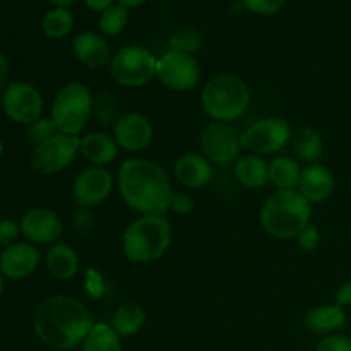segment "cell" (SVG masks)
Instances as JSON below:
<instances>
[{"mask_svg": "<svg viewBox=\"0 0 351 351\" xmlns=\"http://www.w3.org/2000/svg\"><path fill=\"white\" fill-rule=\"evenodd\" d=\"M9 60H7L5 55L0 51V91L3 93V89L9 86Z\"/></svg>", "mask_w": 351, "mask_h": 351, "instance_id": "60d3db41", "label": "cell"}, {"mask_svg": "<svg viewBox=\"0 0 351 351\" xmlns=\"http://www.w3.org/2000/svg\"><path fill=\"white\" fill-rule=\"evenodd\" d=\"M3 290H5V276H3V274L0 273V297H2Z\"/></svg>", "mask_w": 351, "mask_h": 351, "instance_id": "f6af8a7d", "label": "cell"}, {"mask_svg": "<svg viewBox=\"0 0 351 351\" xmlns=\"http://www.w3.org/2000/svg\"><path fill=\"white\" fill-rule=\"evenodd\" d=\"M291 127L281 117H267L254 122L240 134L242 147L256 154H274L291 143Z\"/></svg>", "mask_w": 351, "mask_h": 351, "instance_id": "9c48e42d", "label": "cell"}, {"mask_svg": "<svg viewBox=\"0 0 351 351\" xmlns=\"http://www.w3.org/2000/svg\"><path fill=\"white\" fill-rule=\"evenodd\" d=\"M171 243V223L160 215H143L134 219L122 237L123 256L136 264L163 257Z\"/></svg>", "mask_w": 351, "mask_h": 351, "instance_id": "277c9868", "label": "cell"}, {"mask_svg": "<svg viewBox=\"0 0 351 351\" xmlns=\"http://www.w3.org/2000/svg\"><path fill=\"white\" fill-rule=\"evenodd\" d=\"M291 144L298 160L307 163H317L324 156V139L314 127H300L291 136Z\"/></svg>", "mask_w": 351, "mask_h": 351, "instance_id": "cb8c5ba5", "label": "cell"}, {"mask_svg": "<svg viewBox=\"0 0 351 351\" xmlns=\"http://www.w3.org/2000/svg\"><path fill=\"white\" fill-rule=\"evenodd\" d=\"M312 204L293 191H276L264 201L261 208V225L276 239H297L305 226L311 225Z\"/></svg>", "mask_w": 351, "mask_h": 351, "instance_id": "3957f363", "label": "cell"}, {"mask_svg": "<svg viewBox=\"0 0 351 351\" xmlns=\"http://www.w3.org/2000/svg\"><path fill=\"white\" fill-rule=\"evenodd\" d=\"M72 26H74V16L67 7H53L45 14L43 21H41L43 34L50 40L65 38L72 31Z\"/></svg>", "mask_w": 351, "mask_h": 351, "instance_id": "83f0119b", "label": "cell"}, {"mask_svg": "<svg viewBox=\"0 0 351 351\" xmlns=\"http://www.w3.org/2000/svg\"><path fill=\"white\" fill-rule=\"evenodd\" d=\"M81 153L95 167H105L119 156V144L106 132H91L81 139Z\"/></svg>", "mask_w": 351, "mask_h": 351, "instance_id": "44dd1931", "label": "cell"}, {"mask_svg": "<svg viewBox=\"0 0 351 351\" xmlns=\"http://www.w3.org/2000/svg\"><path fill=\"white\" fill-rule=\"evenodd\" d=\"M129 23V10L120 3H113L99 16L98 26L105 36H119Z\"/></svg>", "mask_w": 351, "mask_h": 351, "instance_id": "f1b7e54d", "label": "cell"}, {"mask_svg": "<svg viewBox=\"0 0 351 351\" xmlns=\"http://www.w3.org/2000/svg\"><path fill=\"white\" fill-rule=\"evenodd\" d=\"M0 110H2V101H0Z\"/></svg>", "mask_w": 351, "mask_h": 351, "instance_id": "7dc6e473", "label": "cell"}, {"mask_svg": "<svg viewBox=\"0 0 351 351\" xmlns=\"http://www.w3.org/2000/svg\"><path fill=\"white\" fill-rule=\"evenodd\" d=\"M47 269L53 278L69 281L79 273V256L67 243H53L47 252Z\"/></svg>", "mask_w": 351, "mask_h": 351, "instance_id": "7402d4cb", "label": "cell"}, {"mask_svg": "<svg viewBox=\"0 0 351 351\" xmlns=\"http://www.w3.org/2000/svg\"><path fill=\"white\" fill-rule=\"evenodd\" d=\"M300 163L290 156H276L269 161V184L278 191H293L300 182Z\"/></svg>", "mask_w": 351, "mask_h": 351, "instance_id": "d4e9b609", "label": "cell"}, {"mask_svg": "<svg viewBox=\"0 0 351 351\" xmlns=\"http://www.w3.org/2000/svg\"><path fill=\"white\" fill-rule=\"evenodd\" d=\"M84 288L86 293L91 298H95V300L103 298L106 295V291H108V285H106L105 276L98 269H95V267H88L86 269Z\"/></svg>", "mask_w": 351, "mask_h": 351, "instance_id": "d6a6232c", "label": "cell"}, {"mask_svg": "<svg viewBox=\"0 0 351 351\" xmlns=\"http://www.w3.org/2000/svg\"><path fill=\"white\" fill-rule=\"evenodd\" d=\"M170 209L177 215H189V213L194 211V199L185 192H173Z\"/></svg>", "mask_w": 351, "mask_h": 351, "instance_id": "74e56055", "label": "cell"}, {"mask_svg": "<svg viewBox=\"0 0 351 351\" xmlns=\"http://www.w3.org/2000/svg\"><path fill=\"white\" fill-rule=\"evenodd\" d=\"M21 235V225L10 218H0V247H9L16 243Z\"/></svg>", "mask_w": 351, "mask_h": 351, "instance_id": "d590c367", "label": "cell"}, {"mask_svg": "<svg viewBox=\"0 0 351 351\" xmlns=\"http://www.w3.org/2000/svg\"><path fill=\"white\" fill-rule=\"evenodd\" d=\"M93 324L86 305L69 295H55L43 300L33 317V328L40 341L60 351L82 345Z\"/></svg>", "mask_w": 351, "mask_h": 351, "instance_id": "6da1fadb", "label": "cell"}, {"mask_svg": "<svg viewBox=\"0 0 351 351\" xmlns=\"http://www.w3.org/2000/svg\"><path fill=\"white\" fill-rule=\"evenodd\" d=\"M201 149L206 160L226 167L239 158L242 143L240 136L232 125L223 122H213L201 136Z\"/></svg>", "mask_w": 351, "mask_h": 351, "instance_id": "7c38bea8", "label": "cell"}, {"mask_svg": "<svg viewBox=\"0 0 351 351\" xmlns=\"http://www.w3.org/2000/svg\"><path fill=\"white\" fill-rule=\"evenodd\" d=\"M113 2H115V0H84L86 7L91 10H96V12H103V10H106L108 7H112Z\"/></svg>", "mask_w": 351, "mask_h": 351, "instance_id": "b9f144b4", "label": "cell"}, {"mask_svg": "<svg viewBox=\"0 0 351 351\" xmlns=\"http://www.w3.org/2000/svg\"><path fill=\"white\" fill-rule=\"evenodd\" d=\"M335 184L332 171L324 165L314 163L302 170L298 191L311 204H315V202L326 201L332 194Z\"/></svg>", "mask_w": 351, "mask_h": 351, "instance_id": "ac0fdd59", "label": "cell"}, {"mask_svg": "<svg viewBox=\"0 0 351 351\" xmlns=\"http://www.w3.org/2000/svg\"><path fill=\"white\" fill-rule=\"evenodd\" d=\"M202 36L197 29L187 26L180 27L170 36V50L180 51V53L194 55L195 51L201 50Z\"/></svg>", "mask_w": 351, "mask_h": 351, "instance_id": "4dcf8cb0", "label": "cell"}, {"mask_svg": "<svg viewBox=\"0 0 351 351\" xmlns=\"http://www.w3.org/2000/svg\"><path fill=\"white\" fill-rule=\"evenodd\" d=\"M315 351H351V338L339 332L324 336L315 346Z\"/></svg>", "mask_w": 351, "mask_h": 351, "instance_id": "e575fe53", "label": "cell"}, {"mask_svg": "<svg viewBox=\"0 0 351 351\" xmlns=\"http://www.w3.org/2000/svg\"><path fill=\"white\" fill-rule=\"evenodd\" d=\"M55 134H58V129L57 125H55L53 120H51V117H41L36 122L27 125V141H29L34 147L43 144L45 141L53 137Z\"/></svg>", "mask_w": 351, "mask_h": 351, "instance_id": "1f68e13d", "label": "cell"}, {"mask_svg": "<svg viewBox=\"0 0 351 351\" xmlns=\"http://www.w3.org/2000/svg\"><path fill=\"white\" fill-rule=\"evenodd\" d=\"M243 9L257 16H274L283 9L287 0H239Z\"/></svg>", "mask_w": 351, "mask_h": 351, "instance_id": "836d02e7", "label": "cell"}, {"mask_svg": "<svg viewBox=\"0 0 351 351\" xmlns=\"http://www.w3.org/2000/svg\"><path fill=\"white\" fill-rule=\"evenodd\" d=\"M297 242L298 245H300V249L307 250V252L317 249L319 242H321V235H319L317 226L314 225L305 226V228L300 232V235L297 237Z\"/></svg>", "mask_w": 351, "mask_h": 351, "instance_id": "8d00e7d4", "label": "cell"}, {"mask_svg": "<svg viewBox=\"0 0 351 351\" xmlns=\"http://www.w3.org/2000/svg\"><path fill=\"white\" fill-rule=\"evenodd\" d=\"M235 177L243 187L263 189L269 184V163L256 154L243 156L235 163Z\"/></svg>", "mask_w": 351, "mask_h": 351, "instance_id": "603a6c76", "label": "cell"}, {"mask_svg": "<svg viewBox=\"0 0 351 351\" xmlns=\"http://www.w3.org/2000/svg\"><path fill=\"white\" fill-rule=\"evenodd\" d=\"M48 2L53 3L55 7H67V9H69V5H72L75 0H48Z\"/></svg>", "mask_w": 351, "mask_h": 351, "instance_id": "ee69618b", "label": "cell"}, {"mask_svg": "<svg viewBox=\"0 0 351 351\" xmlns=\"http://www.w3.org/2000/svg\"><path fill=\"white\" fill-rule=\"evenodd\" d=\"M79 153H81L79 136L58 132L45 141L43 144L34 147L29 158V165L36 173L53 175L71 167Z\"/></svg>", "mask_w": 351, "mask_h": 351, "instance_id": "ba28073f", "label": "cell"}, {"mask_svg": "<svg viewBox=\"0 0 351 351\" xmlns=\"http://www.w3.org/2000/svg\"><path fill=\"white\" fill-rule=\"evenodd\" d=\"M175 178L180 182L184 187L201 189L208 185L213 178V165L206 160L204 154H184L177 160L173 168Z\"/></svg>", "mask_w": 351, "mask_h": 351, "instance_id": "d6986e66", "label": "cell"}, {"mask_svg": "<svg viewBox=\"0 0 351 351\" xmlns=\"http://www.w3.org/2000/svg\"><path fill=\"white\" fill-rule=\"evenodd\" d=\"M305 328L307 331L314 332V335H338L346 328V317L345 308L339 305H319V307L311 308L305 314Z\"/></svg>", "mask_w": 351, "mask_h": 351, "instance_id": "ffe728a7", "label": "cell"}, {"mask_svg": "<svg viewBox=\"0 0 351 351\" xmlns=\"http://www.w3.org/2000/svg\"><path fill=\"white\" fill-rule=\"evenodd\" d=\"M50 117L58 132L77 136L93 117V93L81 82H69L55 96Z\"/></svg>", "mask_w": 351, "mask_h": 351, "instance_id": "8992f818", "label": "cell"}, {"mask_svg": "<svg viewBox=\"0 0 351 351\" xmlns=\"http://www.w3.org/2000/svg\"><path fill=\"white\" fill-rule=\"evenodd\" d=\"M113 139L122 149L139 153L149 147L153 141V125L143 113L129 112L120 117L113 125Z\"/></svg>", "mask_w": 351, "mask_h": 351, "instance_id": "9a60e30c", "label": "cell"}, {"mask_svg": "<svg viewBox=\"0 0 351 351\" xmlns=\"http://www.w3.org/2000/svg\"><path fill=\"white\" fill-rule=\"evenodd\" d=\"M93 225L91 215H89L88 209H79L77 213L74 215V226L79 233H86Z\"/></svg>", "mask_w": 351, "mask_h": 351, "instance_id": "f35d334b", "label": "cell"}, {"mask_svg": "<svg viewBox=\"0 0 351 351\" xmlns=\"http://www.w3.org/2000/svg\"><path fill=\"white\" fill-rule=\"evenodd\" d=\"M2 110L12 122L19 125H31L41 119L43 98L38 88L24 81L9 82L2 93Z\"/></svg>", "mask_w": 351, "mask_h": 351, "instance_id": "8fae6325", "label": "cell"}, {"mask_svg": "<svg viewBox=\"0 0 351 351\" xmlns=\"http://www.w3.org/2000/svg\"><path fill=\"white\" fill-rule=\"evenodd\" d=\"M81 346L82 351H122V338L112 324L95 322Z\"/></svg>", "mask_w": 351, "mask_h": 351, "instance_id": "4316f807", "label": "cell"}, {"mask_svg": "<svg viewBox=\"0 0 351 351\" xmlns=\"http://www.w3.org/2000/svg\"><path fill=\"white\" fill-rule=\"evenodd\" d=\"M113 175L105 167L84 168L75 177L72 197L81 209H91L110 197L113 191Z\"/></svg>", "mask_w": 351, "mask_h": 351, "instance_id": "4fadbf2b", "label": "cell"}, {"mask_svg": "<svg viewBox=\"0 0 351 351\" xmlns=\"http://www.w3.org/2000/svg\"><path fill=\"white\" fill-rule=\"evenodd\" d=\"M336 305L343 308L351 305V281H345L338 287V290H336Z\"/></svg>", "mask_w": 351, "mask_h": 351, "instance_id": "ab89813d", "label": "cell"}, {"mask_svg": "<svg viewBox=\"0 0 351 351\" xmlns=\"http://www.w3.org/2000/svg\"><path fill=\"white\" fill-rule=\"evenodd\" d=\"M3 154V143H2V139H0V156H2Z\"/></svg>", "mask_w": 351, "mask_h": 351, "instance_id": "bcb514c9", "label": "cell"}, {"mask_svg": "<svg viewBox=\"0 0 351 351\" xmlns=\"http://www.w3.org/2000/svg\"><path fill=\"white\" fill-rule=\"evenodd\" d=\"M40 261V250L33 243L16 242L0 252V273L7 280H24L38 269Z\"/></svg>", "mask_w": 351, "mask_h": 351, "instance_id": "2e32d148", "label": "cell"}, {"mask_svg": "<svg viewBox=\"0 0 351 351\" xmlns=\"http://www.w3.org/2000/svg\"><path fill=\"white\" fill-rule=\"evenodd\" d=\"M120 5L127 7V9H134V7H141L147 2V0H115Z\"/></svg>", "mask_w": 351, "mask_h": 351, "instance_id": "7bdbcfd3", "label": "cell"}, {"mask_svg": "<svg viewBox=\"0 0 351 351\" xmlns=\"http://www.w3.org/2000/svg\"><path fill=\"white\" fill-rule=\"evenodd\" d=\"M21 233L29 243H57L64 233V223L57 213L47 208H33L23 215L19 221Z\"/></svg>", "mask_w": 351, "mask_h": 351, "instance_id": "5bb4252c", "label": "cell"}, {"mask_svg": "<svg viewBox=\"0 0 351 351\" xmlns=\"http://www.w3.org/2000/svg\"><path fill=\"white\" fill-rule=\"evenodd\" d=\"M72 51L81 64L89 69H101L112 62L110 45L103 34L82 31L72 40Z\"/></svg>", "mask_w": 351, "mask_h": 351, "instance_id": "e0dca14e", "label": "cell"}, {"mask_svg": "<svg viewBox=\"0 0 351 351\" xmlns=\"http://www.w3.org/2000/svg\"><path fill=\"white\" fill-rule=\"evenodd\" d=\"M158 58L141 45H127L120 48L110 62V72L119 84L127 88L146 86L156 77Z\"/></svg>", "mask_w": 351, "mask_h": 351, "instance_id": "52a82bcc", "label": "cell"}, {"mask_svg": "<svg viewBox=\"0 0 351 351\" xmlns=\"http://www.w3.org/2000/svg\"><path fill=\"white\" fill-rule=\"evenodd\" d=\"M119 192L123 202L141 215H160L170 209L173 187L167 171L144 158H130L119 168Z\"/></svg>", "mask_w": 351, "mask_h": 351, "instance_id": "7a4b0ae2", "label": "cell"}, {"mask_svg": "<svg viewBox=\"0 0 351 351\" xmlns=\"http://www.w3.org/2000/svg\"><path fill=\"white\" fill-rule=\"evenodd\" d=\"M93 115L101 125H115L119 117V105L112 93L99 91L93 96Z\"/></svg>", "mask_w": 351, "mask_h": 351, "instance_id": "f546056e", "label": "cell"}, {"mask_svg": "<svg viewBox=\"0 0 351 351\" xmlns=\"http://www.w3.org/2000/svg\"><path fill=\"white\" fill-rule=\"evenodd\" d=\"M201 103L206 115L215 122H233L249 108L250 89L239 75L219 74L204 84Z\"/></svg>", "mask_w": 351, "mask_h": 351, "instance_id": "5b68a950", "label": "cell"}, {"mask_svg": "<svg viewBox=\"0 0 351 351\" xmlns=\"http://www.w3.org/2000/svg\"><path fill=\"white\" fill-rule=\"evenodd\" d=\"M156 77L165 88L177 93H185L199 84L201 67L194 55L170 50L158 58Z\"/></svg>", "mask_w": 351, "mask_h": 351, "instance_id": "30bf717a", "label": "cell"}, {"mask_svg": "<svg viewBox=\"0 0 351 351\" xmlns=\"http://www.w3.org/2000/svg\"><path fill=\"white\" fill-rule=\"evenodd\" d=\"M146 311L137 304H123L117 308L112 319V328L120 335V338H129L137 335L146 324Z\"/></svg>", "mask_w": 351, "mask_h": 351, "instance_id": "484cf974", "label": "cell"}]
</instances>
